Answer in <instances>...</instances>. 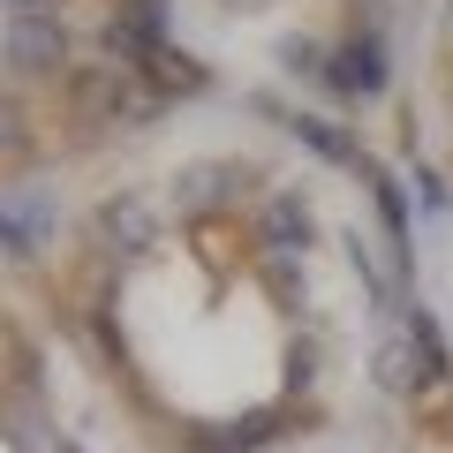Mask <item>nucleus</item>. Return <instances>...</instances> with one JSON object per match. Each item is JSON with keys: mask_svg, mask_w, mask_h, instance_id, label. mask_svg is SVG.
Masks as SVG:
<instances>
[{"mask_svg": "<svg viewBox=\"0 0 453 453\" xmlns=\"http://www.w3.org/2000/svg\"><path fill=\"white\" fill-rule=\"evenodd\" d=\"M61 53H68V38L53 16H8V61L16 68H53Z\"/></svg>", "mask_w": 453, "mask_h": 453, "instance_id": "nucleus-1", "label": "nucleus"}, {"mask_svg": "<svg viewBox=\"0 0 453 453\" xmlns=\"http://www.w3.org/2000/svg\"><path fill=\"white\" fill-rule=\"evenodd\" d=\"M333 83H340V91H356V98H371L378 83H386V61H378V38H363V46H348V53H340Z\"/></svg>", "mask_w": 453, "mask_h": 453, "instance_id": "nucleus-2", "label": "nucleus"}, {"mask_svg": "<svg viewBox=\"0 0 453 453\" xmlns=\"http://www.w3.org/2000/svg\"><path fill=\"white\" fill-rule=\"evenodd\" d=\"M288 129H295V136H303V144H310V151H325V159H340V166H371V159H363V151H356V144H348V136H333V129H325L318 113H295Z\"/></svg>", "mask_w": 453, "mask_h": 453, "instance_id": "nucleus-3", "label": "nucleus"}, {"mask_svg": "<svg viewBox=\"0 0 453 453\" xmlns=\"http://www.w3.org/2000/svg\"><path fill=\"white\" fill-rule=\"evenodd\" d=\"M378 386H393V393H408V386H416V363H408V340H386V348H378Z\"/></svg>", "mask_w": 453, "mask_h": 453, "instance_id": "nucleus-4", "label": "nucleus"}, {"mask_svg": "<svg viewBox=\"0 0 453 453\" xmlns=\"http://www.w3.org/2000/svg\"><path fill=\"white\" fill-rule=\"evenodd\" d=\"M273 234H295V242L310 234V211H303V196H273Z\"/></svg>", "mask_w": 453, "mask_h": 453, "instance_id": "nucleus-5", "label": "nucleus"}, {"mask_svg": "<svg viewBox=\"0 0 453 453\" xmlns=\"http://www.w3.org/2000/svg\"><path fill=\"white\" fill-rule=\"evenodd\" d=\"M219 189H226V174H219V166H189V174H181V196H189V204H211Z\"/></svg>", "mask_w": 453, "mask_h": 453, "instance_id": "nucleus-6", "label": "nucleus"}, {"mask_svg": "<svg viewBox=\"0 0 453 453\" xmlns=\"http://www.w3.org/2000/svg\"><path fill=\"white\" fill-rule=\"evenodd\" d=\"M106 226H121V234H129V250H136V242L151 234V219H144L136 204H113V211H106Z\"/></svg>", "mask_w": 453, "mask_h": 453, "instance_id": "nucleus-7", "label": "nucleus"}, {"mask_svg": "<svg viewBox=\"0 0 453 453\" xmlns=\"http://www.w3.org/2000/svg\"><path fill=\"white\" fill-rule=\"evenodd\" d=\"M53 0H8V16H46Z\"/></svg>", "mask_w": 453, "mask_h": 453, "instance_id": "nucleus-8", "label": "nucleus"}]
</instances>
